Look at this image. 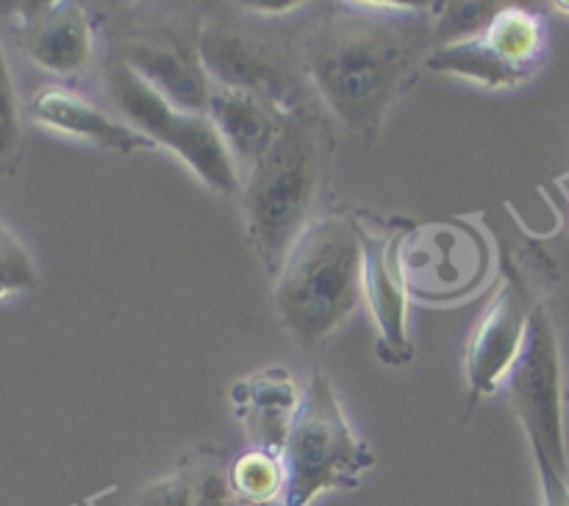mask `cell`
I'll return each mask as SVG.
<instances>
[{
	"mask_svg": "<svg viewBox=\"0 0 569 506\" xmlns=\"http://www.w3.org/2000/svg\"><path fill=\"white\" fill-rule=\"evenodd\" d=\"M439 42L433 14L406 6L381 11L376 3H348L306 26L298 56L311 92L350 133L372 145Z\"/></svg>",
	"mask_w": 569,
	"mask_h": 506,
	"instance_id": "obj_1",
	"label": "cell"
},
{
	"mask_svg": "<svg viewBox=\"0 0 569 506\" xmlns=\"http://www.w3.org/2000/svg\"><path fill=\"white\" fill-rule=\"evenodd\" d=\"M333 165V131L309 106L283 120L272 148L244 172V228L256 256L272 278L300 237L326 215Z\"/></svg>",
	"mask_w": 569,
	"mask_h": 506,
	"instance_id": "obj_2",
	"label": "cell"
},
{
	"mask_svg": "<svg viewBox=\"0 0 569 506\" xmlns=\"http://www.w3.org/2000/svg\"><path fill=\"white\" fill-rule=\"evenodd\" d=\"M365 245L359 215L326 211L289 250L272 287L281 326L303 354H315L359 309Z\"/></svg>",
	"mask_w": 569,
	"mask_h": 506,
	"instance_id": "obj_3",
	"label": "cell"
},
{
	"mask_svg": "<svg viewBox=\"0 0 569 506\" xmlns=\"http://www.w3.org/2000/svg\"><path fill=\"white\" fill-rule=\"evenodd\" d=\"M281 462L287 476L281 500L287 506H309L331 489H356L376 465V454L353 431L331 378L322 370H315L303 389Z\"/></svg>",
	"mask_w": 569,
	"mask_h": 506,
	"instance_id": "obj_4",
	"label": "cell"
},
{
	"mask_svg": "<svg viewBox=\"0 0 569 506\" xmlns=\"http://www.w3.org/2000/svg\"><path fill=\"white\" fill-rule=\"evenodd\" d=\"M103 87L128 126L137 128L159 148H170L183 165L217 195L242 192V176L209 115L178 109L159 89L150 87L126 61L109 56L103 65Z\"/></svg>",
	"mask_w": 569,
	"mask_h": 506,
	"instance_id": "obj_5",
	"label": "cell"
},
{
	"mask_svg": "<svg viewBox=\"0 0 569 506\" xmlns=\"http://www.w3.org/2000/svg\"><path fill=\"white\" fill-rule=\"evenodd\" d=\"M198 50L217 87L256 95L283 117L315 106L300 65L298 42L283 44L256 28L211 17L200 26Z\"/></svg>",
	"mask_w": 569,
	"mask_h": 506,
	"instance_id": "obj_6",
	"label": "cell"
},
{
	"mask_svg": "<svg viewBox=\"0 0 569 506\" xmlns=\"http://www.w3.org/2000/svg\"><path fill=\"white\" fill-rule=\"evenodd\" d=\"M506 398L522 423L533 456H545L569 476L565 439V370L550 306L539 304L528 320L526 343L503 381Z\"/></svg>",
	"mask_w": 569,
	"mask_h": 506,
	"instance_id": "obj_7",
	"label": "cell"
},
{
	"mask_svg": "<svg viewBox=\"0 0 569 506\" xmlns=\"http://www.w3.org/2000/svg\"><path fill=\"white\" fill-rule=\"evenodd\" d=\"M548 56V22L522 6H498L487 26L461 39H448L428 56L426 67L450 72L489 89L517 87Z\"/></svg>",
	"mask_w": 569,
	"mask_h": 506,
	"instance_id": "obj_8",
	"label": "cell"
},
{
	"mask_svg": "<svg viewBox=\"0 0 569 506\" xmlns=\"http://www.w3.org/2000/svg\"><path fill=\"white\" fill-rule=\"evenodd\" d=\"M365 245V295L378 323V359L400 367L415 359L409 334V278L406 242L411 226L403 220H372L359 215Z\"/></svg>",
	"mask_w": 569,
	"mask_h": 506,
	"instance_id": "obj_9",
	"label": "cell"
},
{
	"mask_svg": "<svg viewBox=\"0 0 569 506\" xmlns=\"http://www.w3.org/2000/svg\"><path fill=\"white\" fill-rule=\"evenodd\" d=\"M533 272H537L533 267L511 265L509 276L500 281L492 304L472 331L467 345V381H470L467 409H476L478 400L503 387L511 365L520 356L528 320L542 304L537 295V281H528Z\"/></svg>",
	"mask_w": 569,
	"mask_h": 506,
	"instance_id": "obj_10",
	"label": "cell"
},
{
	"mask_svg": "<svg viewBox=\"0 0 569 506\" xmlns=\"http://www.w3.org/2000/svg\"><path fill=\"white\" fill-rule=\"evenodd\" d=\"M200 31V26H198ZM198 31H178L170 26L139 28L122 33L114 53L153 89H159L178 109L209 115L211 78L198 50Z\"/></svg>",
	"mask_w": 569,
	"mask_h": 506,
	"instance_id": "obj_11",
	"label": "cell"
},
{
	"mask_svg": "<svg viewBox=\"0 0 569 506\" xmlns=\"http://www.w3.org/2000/svg\"><path fill=\"white\" fill-rule=\"evenodd\" d=\"M20 48L37 67L61 81H76L92 67L94 31L89 14L70 0L22 3Z\"/></svg>",
	"mask_w": 569,
	"mask_h": 506,
	"instance_id": "obj_12",
	"label": "cell"
},
{
	"mask_svg": "<svg viewBox=\"0 0 569 506\" xmlns=\"http://www.w3.org/2000/svg\"><path fill=\"white\" fill-rule=\"evenodd\" d=\"M31 117L53 131L67 133V137L87 139L103 150L114 153H139V150H156L159 145L131 128L128 122L114 120L92 100L81 98L67 87H44L33 95Z\"/></svg>",
	"mask_w": 569,
	"mask_h": 506,
	"instance_id": "obj_13",
	"label": "cell"
},
{
	"mask_svg": "<svg viewBox=\"0 0 569 506\" xmlns=\"http://www.w3.org/2000/svg\"><path fill=\"white\" fill-rule=\"evenodd\" d=\"M233 411L248 431L250 448H264L281 454L287 445L289 428L303 393H298L292 376L283 367H267L253 373L231 389Z\"/></svg>",
	"mask_w": 569,
	"mask_h": 506,
	"instance_id": "obj_14",
	"label": "cell"
},
{
	"mask_svg": "<svg viewBox=\"0 0 569 506\" xmlns=\"http://www.w3.org/2000/svg\"><path fill=\"white\" fill-rule=\"evenodd\" d=\"M209 117L220 131L228 153L233 156L237 167H244V172L272 148L283 120H287L281 111L272 109L256 95L217 87V83H211Z\"/></svg>",
	"mask_w": 569,
	"mask_h": 506,
	"instance_id": "obj_15",
	"label": "cell"
},
{
	"mask_svg": "<svg viewBox=\"0 0 569 506\" xmlns=\"http://www.w3.org/2000/svg\"><path fill=\"white\" fill-rule=\"evenodd\" d=\"M222 454L200 448L178 462L170 476L137 493L133 506H239Z\"/></svg>",
	"mask_w": 569,
	"mask_h": 506,
	"instance_id": "obj_16",
	"label": "cell"
},
{
	"mask_svg": "<svg viewBox=\"0 0 569 506\" xmlns=\"http://www.w3.org/2000/svg\"><path fill=\"white\" fill-rule=\"evenodd\" d=\"M231 487L242 504H272L283 498V462L281 454L264 448H250L237 456L228 470Z\"/></svg>",
	"mask_w": 569,
	"mask_h": 506,
	"instance_id": "obj_17",
	"label": "cell"
},
{
	"mask_svg": "<svg viewBox=\"0 0 569 506\" xmlns=\"http://www.w3.org/2000/svg\"><path fill=\"white\" fill-rule=\"evenodd\" d=\"M20 100H17L14 81H11L9 61L0 44V172H14L20 165Z\"/></svg>",
	"mask_w": 569,
	"mask_h": 506,
	"instance_id": "obj_18",
	"label": "cell"
},
{
	"mask_svg": "<svg viewBox=\"0 0 569 506\" xmlns=\"http://www.w3.org/2000/svg\"><path fill=\"white\" fill-rule=\"evenodd\" d=\"M39 284L37 265L26 245L0 222V300L17 292H28Z\"/></svg>",
	"mask_w": 569,
	"mask_h": 506,
	"instance_id": "obj_19",
	"label": "cell"
},
{
	"mask_svg": "<svg viewBox=\"0 0 569 506\" xmlns=\"http://www.w3.org/2000/svg\"><path fill=\"white\" fill-rule=\"evenodd\" d=\"M539 470V487H542L545 506H569V476L556 470L545 456H533Z\"/></svg>",
	"mask_w": 569,
	"mask_h": 506,
	"instance_id": "obj_20",
	"label": "cell"
},
{
	"mask_svg": "<svg viewBox=\"0 0 569 506\" xmlns=\"http://www.w3.org/2000/svg\"><path fill=\"white\" fill-rule=\"evenodd\" d=\"M239 506H287V504H283V500H272V504H242V500H239Z\"/></svg>",
	"mask_w": 569,
	"mask_h": 506,
	"instance_id": "obj_21",
	"label": "cell"
}]
</instances>
